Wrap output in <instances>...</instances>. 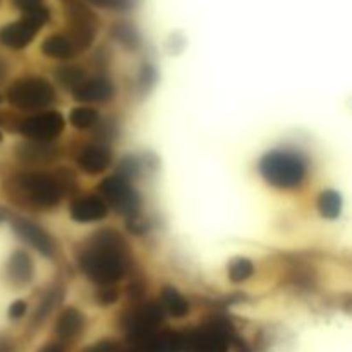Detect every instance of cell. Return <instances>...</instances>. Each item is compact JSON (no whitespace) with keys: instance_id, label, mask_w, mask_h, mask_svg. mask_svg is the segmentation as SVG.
<instances>
[{"instance_id":"obj_7","label":"cell","mask_w":352,"mask_h":352,"mask_svg":"<svg viewBox=\"0 0 352 352\" xmlns=\"http://www.w3.org/2000/svg\"><path fill=\"white\" fill-rule=\"evenodd\" d=\"M21 186L31 201L41 208H52L62 199V186L48 174H26L21 177Z\"/></svg>"},{"instance_id":"obj_27","label":"cell","mask_w":352,"mask_h":352,"mask_svg":"<svg viewBox=\"0 0 352 352\" xmlns=\"http://www.w3.org/2000/svg\"><path fill=\"white\" fill-rule=\"evenodd\" d=\"M14 3H16L17 9L23 10V12H26V14H30V12H33V10L43 7V0H14Z\"/></svg>"},{"instance_id":"obj_6","label":"cell","mask_w":352,"mask_h":352,"mask_svg":"<svg viewBox=\"0 0 352 352\" xmlns=\"http://www.w3.org/2000/svg\"><path fill=\"white\" fill-rule=\"evenodd\" d=\"M98 189L105 198L103 201L112 205L113 210L129 217L136 213L138 206H140V196L136 195V191L131 188L126 179H122L120 175H112L100 182Z\"/></svg>"},{"instance_id":"obj_11","label":"cell","mask_w":352,"mask_h":352,"mask_svg":"<svg viewBox=\"0 0 352 352\" xmlns=\"http://www.w3.org/2000/svg\"><path fill=\"white\" fill-rule=\"evenodd\" d=\"M107 215V203L98 196H85V198L76 199L71 205L72 220L79 223L98 222L105 219Z\"/></svg>"},{"instance_id":"obj_17","label":"cell","mask_w":352,"mask_h":352,"mask_svg":"<svg viewBox=\"0 0 352 352\" xmlns=\"http://www.w3.org/2000/svg\"><path fill=\"white\" fill-rule=\"evenodd\" d=\"M41 52H43L47 57L58 58V60H67V58L74 57L76 47L72 45V41L69 40L64 34H54V36H48L47 40L41 43Z\"/></svg>"},{"instance_id":"obj_3","label":"cell","mask_w":352,"mask_h":352,"mask_svg":"<svg viewBox=\"0 0 352 352\" xmlns=\"http://www.w3.org/2000/svg\"><path fill=\"white\" fill-rule=\"evenodd\" d=\"M7 100L21 110L47 109L55 102V91L50 82L41 78L19 79L9 88Z\"/></svg>"},{"instance_id":"obj_31","label":"cell","mask_w":352,"mask_h":352,"mask_svg":"<svg viewBox=\"0 0 352 352\" xmlns=\"http://www.w3.org/2000/svg\"><path fill=\"white\" fill-rule=\"evenodd\" d=\"M0 141H2V133H0Z\"/></svg>"},{"instance_id":"obj_26","label":"cell","mask_w":352,"mask_h":352,"mask_svg":"<svg viewBox=\"0 0 352 352\" xmlns=\"http://www.w3.org/2000/svg\"><path fill=\"white\" fill-rule=\"evenodd\" d=\"M91 2L100 7H107V9H127L133 6L134 0H91Z\"/></svg>"},{"instance_id":"obj_9","label":"cell","mask_w":352,"mask_h":352,"mask_svg":"<svg viewBox=\"0 0 352 352\" xmlns=\"http://www.w3.org/2000/svg\"><path fill=\"white\" fill-rule=\"evenodd\" d=\"M162 320H164V309H162L160 305L150 302V305L140 306L127 316V336L134 344L141 342L148 336L157 332Z\"/></svg>"},{"instance_id":"obj_22","label":"cell","mask_w":352,"mask_h":352,"mask_svg":"<svg viewBox=\"0 0 352 352\" xmlns=\"http://www.w3.org/2000/svg\"><path fill=\"white\" fill-rule=\"evenodd\" d=\"M69 120H71V124L76 129H88V127L96 124L98 112L95 109H89V107H78V109H74L71 112Z\"/></svg>"},{"instance_id":"obj_18","label":"cell","mask_w":352,"mask_h":352,"mask_svg":"<svg viewBox=\"0 0 352 352\" xmlns=\"http://www.w3.org/2000/svg\"><path fill=\"white\" fill-rule=\"evenodd\" d=\"M162 309L167 311L168 315L172 316H184L186 313L189 311V305L182 294L179 291H175L174 287H165L164 292H162Z\"/></svg>"},{"instance_id":"obj_28","label":"cell","mask_w":352,"mask_h":352,"mask_svg":"<svg viewBox=\"0 0 352 352\" xmlns=\"http://www.w3.org/2000/svg\"><path fill=\"white\" fill-rule=\"evenodd\" d=\"M85 352H119V347L112 340H100L98 344L88 347Z\"/></svg>"},{"instance_id":"obj_8","label":"cell","mask_w":352,"mask_h":352,"mask_svg":"<svg viewBox=\"0 0 352 352\" xmlns=\"http://www.w3.org/2000/svg\"><path fill=\"white\" fill-rule=\"evenodd\" d=\"M62 129H64V117L54 110L28 117L21 122L19 127L23 136L30 138L36 143H48V141L55 140L57 136H60Z\"/></svg>"},{"instance_id":"obj_1","label":"cell","mask_w":352,"mask_h":352,"mask_svg":"<svg viewBox=\"0 0 352 352\" xmlns=\"http://www.w3.org/2000/svg\"><path fill=\"white\" fill-rule=\"evenodd\" d=\"M82 272L98 285H113L127 268L126 243L112 230H102L79 258Z\"/></svg>"},{"instance_id":"obj_19","label":"cell","mask_w":352,"mask_h":352,"mask_svg":"<svg viewBox=\"0 0 352 352\" xmlns=\"http://www.w3.org/2000/svg\"><path fill=\"white\" fill-rule=\"evenodd\" d=\"M55 158V150L43 146V143L26 144L21 148V160H26L30 164H45Z\"/></svg>"},{"instance_id":"obj_24","label":"cell","mask_w":352,"mask_h":352,"mask_svg":"<svg viewBox=\"0 0 352 352\" xmlns=\"http://www.w3.org/2000/svg\"><path fill=\"white\" fill-rule=\"evenodd\" d=\"M113 36H116L120 43L127 45L129 48L138 47V34L136 31H134V28L129 26V24H116V28H113Z\"/></svg>"},{"instance_id":"obj_32","label":"cell","mask_w":352,"mask_h":352,"mask_svg":"<svg viewBox=\"0 0 352 352\" xmlns=\"http://www.w3.org/2000/svg\"><path fill=\"white\" fill-rule=\"evenodd\" d=\"M0 102H2V96H0Z\"/></svg>"},{"instance_id":"obj_29","label":"cell","mask_w":352,"mask_h":352,"mask_svg":"<svg viewBox=\"0 0 352 352\" xmlns=\"http://www.w3.org/2000/svg\"><path fill=\"white\" fill-rule=\"evenodd\" d=\"M24 313H26V302L21 301V299H19V301L12 302V306H10V308H9V316L12 320L21 318V316H23Z\"/></svg>"},{"instance_id":"obj_30","label":"cell","mask_w":352,"mask_h":352,"mask_svg":"<svg viewBox=\"0 0 352 352\" xmlns=\"http://www.w3.org/2000/svg\"><path fill=\"white\" fill-rule=\"evenodd\" d=\"M40 352H64V351H62V347L58 346V344H50V346L43 347Z\"/></svg>"},{"instance_id":"obj_23","label":"cell","mask_w":352,"mask_h":352,"mask_svg":"<svg viewBox=\"0 0 352 352\" xmlns=\"http://www.w3.org/2000/svg\"><path fill=\"white\" fill-rule=\"evenodd\" d=\"M253 263L250 260H246V258H239V260L232 261V265L229 267V278L232 282H236V284H239V282H244L246 278H250L253 275Z\"/></svg>"},{"instance_id":"obj_10","label":"cell","mask_w":352,"mask_h":352,"mask_svg":"<svg viewBox=\"0 0 352 352\" xmlns=\"http://www.w3.org/2000/svg\"><path fill=\"white\" fill-rule=\"evenodd\" d=\"M12 227L14 230H16L17 236H19L24 243L30 244L31 248L40 251L45 256H52V254H54V241H52L50 237H48V234L45 232V230H41L40 227L28 222V220H14Z\"/></svg>"},{"instance_id":"obj_13","label":"cell","mask_w":352,"mask_h":352,"mask_svg":"<svg viewBox=\"0 0 352 352\" xmlns=\"http://www.w3.org/2000/svg\"><path fill=\"white\" fill-rule=\"evenodd\" d=\"M110 160H112V155L107 150L105 146H86L81 151L78 158V164L86 174H102L107 167H109Z\"/></svg>"},{"instance_id":"obj_20","label":"cell","mask_w":352,"mask_h":352,"mask_svg":"<svg viewBox=\"0 0 352 352\" xmlns=\"http://www.w3.org/2000/svg\"><path fill=\"white\" fill-rule=\"evenodd\" d=\"M318 208L325 219H337L342 210V198L336 191L322 192L318 199Z\"/></svg>"},{"instance_id":"obj_4","label":"cell","mask_w":352,"mask_h":352,"mask_svg":"<svg viewBox=\"0 0 352 352\" xmlns=\"http://www.w3.org/2000/svg\"><path fill=\"white\" fill-rule=\"evenodd\" d=\"M48 21V10L45 7L33 10V12L26 14V17L16 23H10L0 30V43L6 47L19 50L26 45L31 43L34 34L38 33L41 26Z\"/></svg>"},{"instance_id":"obj_21","label":"cell","mask_w":352,"mask_h":352,"mask_svg":"<svg viewBox=\"0 0 352 352\" xmlns=\"http://www.w3.org/2000/svg\"><path fill=\"white\" fill-rule=\"evenodd\" d=\"M57 79L60 81L62 86L69 89H76L78 86H81L86 81V72L81 67H76V65H65L57 71Z\"/></svg>"},{"instance_id":"obj_5","label":"cell","mask_w":352,"mask_h":352,"mask_svg":"<svg viewBox=\"0 0 352 352\" xmlns=\"http://www.w3.org/2000/svg\"><path fill=\"white\" fill-rule=\"evenodd\" d=\"M229 351V330L220 323H212L203 329L192 330L182 336L181 352H227Z\"/></svg>"},{"instance_id":"obj_15","label":"cell","mask_w":352,"mask_h":352,"mask_svg":"<svg viewBox=\"0 0 352 352\" xmlns=\"http://www.w3.org/2000/svg\"><path fill=\"white\" fill-rule=\"evenodd\" d=\"M82 325H85V318H82L81 313L74 308H67L58 316L55 332L62 340H71L81 332Z\"/></svg>"},{"instance_id":"obj_12","label":"cell","mask_w":352,"mask_h":352,"mask_svg":"<svg viewBox=\"0 0 352 352\" xmlns=\"http://www.w3.org/2000/svg\"><path fill=\"white\" fill-rule=\"evenodd\" d=\"M140 352H181L182 336L177 332H155L138 342Z\"/></svg>"},{"instance_id":"obj_2","label":"cell","mask_w":352,"mask_h":352,"mask_svg":"<svg viewBox=\"0 0 352 352\" xmlns=\"http://www.w3.org/2000/svg\"><path fill=\"white\" fill-rule=\"evenodd\" d=\"M260 172L268 184L278 189H292L305 181L306 164L292 151H272L261 158Z\"/></svg>"},{"instance_id":"obj_25","label":"cell","mask_w":352,"mask_h":352,"mask_svg":"<svg viewBox=\"0 0 352 352\" xmlns=\"http://www.w3.org/2000/svg\"><path fill=\"white\" fill-rule=\"evenodd\" d=\"M117 298H119V291L113 285H102V289L96 292V301L102 306L113 305L117 301Z\"/></svg>"},{"instance_id":"obj_16","label":"cell","mask_w":352,"mask_h":352,"mask_svg":"<svg viewBox=\"0 0 352 352\" xmlns=\"http://www.w3.org/2000/svg\"><path fill=\"white\" fill-rule=\"evenodd\" d=\"M7 274H9V278L12 284L16 285H24L31 280L33 277V265H31V260L28 258L26 253H14L10 256L9 265H7Z\"/></svg>"},{"instance_id":"obj_14","label":"cell","mask_w":352,"mask_h":352,"mask_svg":"<svg viewBox=\"0 0 352 352\" xmlns=\"http://www.w3.org/2000/svg\"><path fill=\"white\" fill-rule=\"evenodd\" d=\"M113 88L107 79H91L85 81L81 86L74 89V98L79 102H105L112 98Z\"/></svg>"}]
</instances>
